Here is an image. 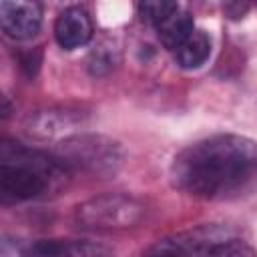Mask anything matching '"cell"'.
Here are the masks:
<instances>
[{"label": "cell", "mask_w": 257, "mask_h": 257, "mask_svg": "<svg viewBox=\"0 0 257 257\" xmlns=\"http://www.w3.org/2000/svg\"><path fill=\"white\" fill-rule=\"evenodd\" d=\"M2 30L16 40L30 38L38 32L42 22V8L38 0H2L0 2Z\"/></svg>", "instance_id": "cell-6"}, {"label": "cell", "mask_w": 257, "mask_h": 257, "mask_svg": "<svg viewBox=\"0 0 257 257\" xmlns=\"http://www.w3.org/2000/svg\"><path fill=\"white\" fill-rule=\"evenodd\" d=\"M175 52L183 68H199L211 54V38L205 30H193Z\"/></svg>", "instance_id": "cell-9"}, {"label": "cell", "mask_w": 257, "mask_h": 257, "mask_svg": "<svg viewBox=\"0 0 257 257\" xmlns=\"http://www.w3.org/2000/svg\"><path fill=\"white\" fill-rule=\"evenodd\" d=\"M257 179V143L217 135L187 147L173 163V181L195 197H221Z\"/></svg>", "instance_id": "cell-1"}, {"label": "cell", "mask_w": 257, "mask_h": 257, "mask_svg": "<svg viewBox=\"0 0 257 257\" xmlns=\"http://www.w3.org/2000/svg\"><path fill=\"white\" fill-rule=\"evenodd\" d=\"M64 183V165L18 143L4 141L0 151V195L4 203L40 197Z\"/></svg>", "instance_id": "cell-2"}, {"label": "cell", "mask_w": 257, "mask_h": 257, "mask_svg": "<svg viewBox=\"0 0 257 257\" xmlns=\"http://www.w3.org/2000/svg\"><path fill=\"white\" fill-rule=\"evenodd\" d=\"M74 124H78V116L74 114V110L50 108L40 110L28 118V133L36 139H52L66 133Z\"/></svg>", "instance_id": "cell-8"}, {"label": "cell", "mask_w": 257, "mask_h": 257, "mask_svg": "<svg viewBox=\"0 0 257 257\" xmlns=\"http://www.w3.org/2000/svg\"><path fill=\"white\" fill-rule=\"evenodd\" d=\"M193 18L189 12H175L159 24V40L165 48L177 50L179 44L193 32Z\"/></svg>", "instance_id": "cell-11"}, {"label": "cell", "mask_w": 257, "mask_h": 257, "mask_svg": "<svg viewBox=\"0 0 257 257\" xmlns=\"http://www.w3.org/2000/svg\"><path fill=\"white\" fill-rule=\"evenodd\" d=\"M40 58H42L40 50H28V52L20 54V68L24 70L26 76H34L36 74V70L40 66Z\"/></svg>", "instance_id": "cell-13"}, {"label": "cell", "mask_w": 257, "mask_h": 257, "mask_svg": "<svg viewBox=\"0 0 257 257\" xmlns=\"http://www.w3.org/2000/svg\"><path fill=\"white\" fill-rule=\"evenodd\" d=\"M149 253H179V255H253V249L245 241L237 239L231 231L205 225L193 231L177 233L159 241Z\"/></svg>", "instance_id": "cell-4"}, {"label": "cell", "mask_w": 257, "mask_h": 257, "mask_svg": "<svg viewBox=\"0 0 257 257\" xmlns=\"http://www.w3.org/2000/svg\"><path fill=\"white\" fill-rule=\"evenodd\" d=\"M145 215V207L126 195H100L76 207L74 219L84 229H128L135 227Z\"/></svg>", "instance_id": "cell-5"}, {"label": "cell", "mask_w": 257, "mask_h": 257, "mask_svg": "<svg viewBox=\"0 0 257 257\" xmlns=\"http://www.w3.org/2000/svg\"><path fill=\"white\" fill-rule=\"evenodd\" d=\"M56 159L64 167H74L90 175H114L122 165L118 143L100 135H74L56 147Z\"/></svg>", "instance_id": "cell-3"}, {"label": "cell", "mask_w": 257, "mask_h": 257, "mask_svg": "<svg viewBox=\"0 0 257 257\" xmlns=\"http://www.w3.org/2000/svg\"><path fill=\"white\" fill-rule=\"evenodd\" d=\"M54 36L56 42L66 50L86 44L92 38V22L86 10L78 6H70L62 10L54 24Z\"/></svg>", "instance_id": "cell-7"}, {"label": "cell", "mask_w": 257, "mask_h": 257, "mask_svg": "<svg viewBox=\"0 0 257 257\" xmlns=\"http://www.w3.org/2000/svg\"><path fill=\"white\" fill-rule=\"evenodd\" d=\"M139 12L145 22L159 26L177 12V0H139Z\"/></svg>", "instance_id": "cell-12"}, {"label": "cell", "mask_w": 257, "mask_h": 257, "mask_svg": "<svg viewBox=\"0 0 257 257\" xmlns=\"http://www.w3.org/2000/svg\"><path fill=\"white\" fill-rule=\"evenodd\" d=\"M28 255H70V257H88V255H108V249L80 243V241H40L32 245Z\"/></svg>", "instance_id": "cell-10"}]
</instances>
